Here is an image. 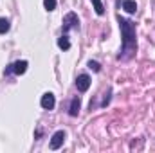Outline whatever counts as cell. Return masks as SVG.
<instances>
[{"instance_id":"52a82bcc","label":"cell","mask_w":155,"mask_h":153,"mask_svg":"<svg viewBox=\"0 0 155 153\" xmlns=\"http://www.w3.org/2000/svg\"><path fill=\"white\" fill-rule=\"evenodd\" d=\"M79 106H81V101H79V97H74L72 101H71V108H69V114L72 115V117H76L79 114Z\"/></svg>"},{"instance_id":"9c48e42d","label":"cell","mask_w":155,"mask_h":153,"mask_svg":"<svg viewBox=\"0 0 155 153\" xmlns=\"http://www.w3.org/2000/svg\"><path fill=\"white\" fill-rule=\"evenodd\" d=\"M58 47L63 49V50H69V49H71V41H69V38H67V36H61V38L58 40Z\"/></svg>"},{"instance_id":"8fae6325","label":"cell","mask_w":155,"mask_h":153,"mask_svg":"<svg viewBox=\"0 0 155 153\" xmlns=\"http://www.w3.org/2000/svg\"><path fill=\"white\" fill-rule=\"evenodd\" d=\"M92 4H94V9H96V13H97V15H103V13H105L101 0H92Z\"/></svg>"},{"instance_id":"277c9868","label":"cell","mask_w":155,"mask_h":153,"mask_svg":"<svg viewBox=\"0 0 155 153\" xmlns=\"http://www.w3.org/2000/svg\"><path fill=\"white\" fill-rule=\"evenodd\" d=\"M25 70H27V61H25V60H22V61L13 63V65L5 70V74H9V72H15V74H24Z\"/></svg>"},{"instance_id":"30bf717a","label":"cell","mask_w":155,"mask_h":153,"mask_svg":"<svg viewBox=\"0 0 155 153\" xmlns=\"http://www.w3.org/2000/svg\"><path fill=\"white\" fill-rule=\"evenodd\" d=\"M9 31V20L7 18H0V34Z\"/></svg>"},{"instance_id":"7c38bea8","label":"cell","mask_w":155,"mask_h":153,"mask_svg":"<svg viewBox=\"0 0 155 153\" xmlns=\"http://www.w3.org/2000/svg\"><path fill=\"white\" fill-rule=\"evenodd\" d=\"M43 5L47 11H54L56 9V0H43Z\"/></svg>"},{"instance_id":"8992f818","label":"cell","mask_w":155,"mask_h":153,"mask_svg":"<svg viewBox=\"0 0 155 153\" xmlns=\"http://www.w3.org/2000/svg\"><path fill=\"white\" fill-rule=\"evenodd\" d=\"M63 141H65V132H63V130L56 132V133L52 135V139H51V148H52V150H58V148L63 144Z\"/></svg>"},{"instance_id":"7a4b0ae2","label":"cell","mask_w":155,"mask_h":153,"mask_svg":"<svg viewBox=\"0 0 155 153\" xmlns=\"http://www.w3.org/2000/svg\"><path fill=\"white\" fill-rule=\"evenodd\" d=\"M79 25V18H78L76 13H67L65 15V18H63V31L67 33V31H71V29H74Z\"/></svg>"},{"instance_id":"6da1fadb","label":"cell","mask_w":155,"mask_h":153,"mask_svg":"<svg viewBox=\"0 0 155 153\" xmlns=\"http://www.w3.org/2000/svg\"><path fill=\"white\" fill-rule=\"evenodd\" d=\"M119 27L123 34V49L119 54V60H130L135 50H137V41H135V27L130 20L119 16Z\"/></svg>"},{"instance_id":"3957f363","label":"cell","mask_w":155,"mask_h":153,"mask_svg":"<svg viewBox=\"0 0 155 153\" xmlns=\"http://www.w3.org/2000/svg\"><path fill=\"white\" fill-rule=\"evenodd\" d=\"M40 105H41V108H43V110H52V108H54V105H56V99H54V96H52L51 92H47V94H43V96H41Z\"/></svg>"},{"instance_id":"ba28073f","label":"cell","mask_w":155,"mask_h":153,"mask_svg":"<svg viewBox=\"0 0 155 153\" xmlns=\"http://www.w3.org/2000/svg\"><path fill=\"white\" fill-rule=\"evenodd\" d=\"M123 9L126 13H135L137 11V4L134 0H123Z\"/></svg>"},{"instance_id":"4fadbf2b","label":"cell","mask_w":155,"mask_h":153,"mask_svg":"<svg viewBox=\"0 0 155 153\" xmlns=\"http://www.w3.org/2000/svg\"><path fill=\"white\" fill-rule=\"evenodd\" d=\"M88 67H90V69H92L94 72H99V70H101V65H99L97 61H92V60L88 61Z\"/></svg>"},{"instance_id":"5b68a950","label":"cell","mask_w":155,"mask_h":153,"mask_svg":"<svg viewBox=\"0 0 155 153\" xmlns=\"http://www.w3.org/2000/svg\"><path fill=\"white\" fill-rule=\"evenodd\" d=\"M76 86L79 92H87L88 86H90V77L87 76V74H79L76 79Z\"/></svg>"}]
</instances>
